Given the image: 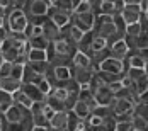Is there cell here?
<instances>
[{"instance_id": "cell-26", "label": "cell", "mask_w": 148, "mask_h": 131, "mask_svg": "<svg viewBox=\"0 0 148 131\" xmlns=\"http://www.w3.org/2000/svg\"><path fill=\"white\" fill-rule=\"evenodd\" d=\"M78 99L80 101H84L87 106H89L90 109H94L97 104H95V99H94V95H92V88L87 85V87H80V92H78Z\"/></svg>"}, {"instance_id": "cell-47", "label": "cell", "mask_w": 148, "mask_h": 131, "mask_svg": "<svg viewBox=\"0 0 148 131\" xmlns=\"http://www.w3.org/2000/svg\"><path fill=\"white\" fill-rule=\"evenodd\" d=\"M29 131H49V128H45V126H36V124H32V128Z\"/></svg>"}, {"instance_id": "cell-11", "label": "cell", "mask_w": 148, "mask_h": 131, "mask_svg": "<svg viewBox=\"0 0 148 131\" xmlns=\"http://www.w3.org/2000/svg\"><path fill=\"white\" fill-rule=\"evenodd\" d=\"M90 88H92V95H94L97 106H111L114 97H116L114 92L109 88V85H95V87H90Z\"/></svg>"}, {"instance_id": "cell-49", "label": "cell", "mask_w": 148, "mask_h": 131, "mask_svg": "<svg viewBox=\"0 0 148 131\" xmlns=\"http://www.w3.org/2000/svg\"><path fill=\"white\" fill-rule=\"evenodd\" d=\"M0 7H3V9H10V0H0Z\"/></svg>"}, {"instance_id": "cell-2", "label": "cell", "mask_w": 148, "mask_h": 131, "mask_svg": "<svg viewBox=\"0 0 148 131\" xmlns=\"http://www.w3.org/2000/svg\"><path fill=\"white\" fill-rule=\"evenodd\" d=\"M94 32L97 36L104 38L107 43H112L119 38H123L124 34H121L114 22H112V15H106V14H99L95 15V24H94Z\"/></svg>"}, {"instance_id": "cell-40", "label": "cell", "mask_w": 148, "mask_h": 131, "mask_svg": "<svg viewBox=\"0 0 148 131\" xmlns=\"http://www.w3.org/2000/svg\"><path fill=\"white\" fill-rule=\"evenodd\" d=\"M147 73V70H138V68H124V75L126 77H130L131 80H138L141 75H145Z\"/></svg>"}, {"instance_id": "cell-8", "label": "cell", "mask_w": 148, "mask_h": 131, "mask_svg": "<svg viewBox=\"0 0 148 131\" xmlns=\"http://www.w3.org/2000/svg\"><path fill=\"white\" fill-rule=\"evenodd\" d=\"M70 24L78 27L82 32H90V31H94L95 14L94 12H73L70 17Z\"/></svg>"}, {"instance_id": "cell-39", "label": "cell", "mask_w": 148, "mask_h": 131, "mask_svg": "<svg viewBox=\"0 0 148 131\" xmlns=\"http://www.w3.org/2000/svg\"><path fill=\"white\" fill-rule=\"evenodd\" d=\"M112 22H114V26H116V29L121 32V34H124V29H126V22L123 21V17L119 12H114L112 14Z\"/></svg>"}, {"instance_id": "cell-32", "label": "cell", "mask_w": 148, "mask_h": 131, "mask_svg": "<svg viewBox=\"0 0 148 131\" xmlns=\"http://www.w3.org/2000/svg\"><path fill=\"white\" fill-rule=\"evenodd\" d=\"M27 44H29V48H32V49H46V51H48V46H49V43L45 39V36L31 38V39H27Z\"/></svg>"}, {"instance_id": "cell-7", "label": "cell", "mask_w": 148, "mask_h": 131, "mask_svg": "<svg viewBox=\"0 0 148 131\" xmlns=\"http://www.w3.org/2000/svg\"><path fill=\"white\" fill-rule=\"evenodd\" d=\"M133 106L134 99H131V97H114V101L109 107L112 109V116L116 119H124V117L131 116Z\"/></svg>"}, {"instance_id": "cell-3", "label": "cell", "mask_w": 148, "mask_h": 131, "mask_svg": "<svg viewBox=\"0 0 148 131\" xmlns=\"http://www.w3.org/2000/svg\"><path fill=\"white\" fill-rule=\"evenodd\" d=\"M29 24V17L22 9H9L5 19H3V27L7 32H14V34H24V31Z\"/></svg>"}, {"instance_id": "cell-35", "label": "cell", "mask_w": 148, "mask_h": 131, "mask_svg": "<svg viewBox=\"0 0 148 131\" xmlns=\"http://www.w3.org/2000/svg\"><path fill=\"white\" fill-rule=\"evenodd\" d=\"M24 67H26V63H12L10 77L15 78V80H21V82H22V77H24Z\"/></svg>"}, {"instance_id": "cell-16", "label": "cell", "mask_w": 148, "mask_h": 131, "mask_svg": "<svg viewBox=\"0 0 148 131\" xmlns=\"http://www.w3.org/2000/svg\"><path fill=\"white\" fill-rule=\"evenodd\" d=\"M66 121H68V111H56L49 119L48 128L51 131H65L66 130Z\"/></svg>"}, {"instance_id": "cell-37", "label": "cell", "mask_w": 148, "mask_h": 131, "mask_svg": "<svg viewBox=\"0 0 148 131\" xmlns=\"http://www.w3.org/2000/svg\"><path fill=\"white\" fill-rule=\"evenodd\" d=\"M140 32H143V31H141V27H140V24H138V22L126 24V29H124V34H126V36H130V38H136Z\"/></svg>"}, {"instance_id": "cell-43", "label": "cell", "mask_w": 148, "mask_h": 131, "mask_svg": "<svg viewBox=\"0 0 148 131\" xmlns=\"http://www.w3.org/2000/svg\"><path fill=\"white\" fill-rule=\"evenodd\" d=\"M90 5V10L95 15H99V10H101V5H102V0H87Z\"/></svg>"}, {"instance_id": "cell-54", "label": "cell", "mask_w": 148, "mask_h": 131, "mask_svg": "<svg viewBox=\"0 0 148 131\" xmlns=\"http://www.w3.org/2000/svg\"><path fill=\"white\" fill-rule=\"evenodd\" d=\"M55 2H56V0H49V3H51V5H53V3H55Z\"/></svg>"}, {"instance_id": "cell-29", "label": "cell", "mask_w": 148, "mask_h": 131, "mask_svg": "<svg viewBox=\"0 0 148 131\" xmlns=\"http://www.w3.org/2000/svg\"><path fill=\"white\" fill-rule=\"evenodd\" d=\"M14 104V99H12V94L9 92H3L0 90V114H3L10 106Z\"/></svg>"}, {"instance_id": "cell-10", "label": "cell", "mask_w": 148, "mask_h": 131, "mask_svg": "<svg viewBox=\"0 0 148 131\" xmlns=\"http://www.w3.org/2000/svg\"><path fill=\"white\" fill-rule=\"evenodd\" d=\"M95 70H101V72L121 77V75L124 73V63H123V60L112 58V56H106V58L95 67Z\"/></svg>"}, {"instance_id": "cell-13", "label": "cell", "mask_w": 148, "mask_h": 131, "mask_svg": "<svg viewBox=\"0 0 148 131\" xmlns=\"http://www.w3.org/2000/svg\"><path fill=\"white\" fill-rule=\"evenodd\" d=\"M107 51H109V56H112V58L124 60L128 56V53H130V48H128V44H126V41H124L123 38H119L116 41L109 43Z\"/></svg>"}, {"instance_id": "cell-18", "label": "cell", "mask_w": 148, "mask_h": 131, "mask_svg": "<svg viewBox=\"0 0 148 131\" xmlns=\"http://www.w3.org/2000/svg\"><path fill=\"white\" fill-rule=\"evenodd\" d=\"M119 14H121L123 21L126 24H133V22H138L141 12H140L138 5H123V9L119 10Z\"/></svg>"}, {"instance_id": "cell-1", "label": "cell", "mask_w": 148, "mask_h": 131, "mask_svg": "<svg viewBox=\"0 0 148 131\" xmlns=\"http://www.w3.org/2000/svg\"><path fill=\"white\" fill-rule=\"evenodd\" d=\"M29 51V44L24 34L7 32V38L0 46V55L3 61L9 63H26V55Z\"/></svg>"}, {"instance_id": "cell-34", "label": "cell", "mask_w": 148, "mask_h": 131, "mask_svg": "<svg viewBox=\"0 0 148 131\" xmlns=\"http://www.w3.org/2000/svg\"><path fill=\"white\" fill-rule=\"evenodd\" d=\"M53 5H55L56 9H60L61 12H65V14H68V15L73 14V5H72V0H56Z\"/></svg>"}, {"instance_id": "cell-45", "label": "cell", "mask_w": 148, "mask_h": 131, "mask_svg": "<svg viewBox=\"0 0 148 131\" xmlns=\"http://www.w3.org/2000/svg\"><path fill=\"white\" fill-rule=\"evenodd\" d=\"M138 9H140V12L148 14V0H140V3H138Z\"/></svg>"}, {"instance_id": "cell-56", "label": "cell", "mask_w": 148, "mask_h": 131, "mask_svg": "<svg viewBox=\"0 0 148 131\" xmlns=\"http://www.w3.org/2000/svg\"><path fill=\"white\" fill-rule=\"evenodd\" d=\"M5 131H14V130H5Z\"/></svg>"}, {"instance_id": "cell-50", "label": "cell", "mask_w": 148, "mask_h": 131, "mask_svg": "<svg viewBox=\"0 0 148 131\" xmlns=\"http://www.w3.org/2000/svg\"><path fill=\"white\" fill-rule=\"evenodd\" d=\"M0 131H5V121H3L2 114H0Z\"/></svg>"}, {"instance_id": "cell-36", "label": "cell", "mask_w": 148, "mask_h": 131, "mask_svg": "<svg viewBox=\"0 0 148 131\" xmlns=\"http://www.w3.org/2000/svg\"><path fill=\"white\" fill-rule=\"evenodd\" d=\"M114 12H118V10H116V5H114V2H107V0H102V5H101V10H99V14L112 15Z\"/></svg>"}, {"instance_id": "cell-58", "label": "cell", "mask_w": 148, "mask_h": 131, "mask_svg": "<svg viewBox=\"0 0 148 131\" xmlns=\"http://www.w3.org/2000/svg\"><path fill=\"white\" fill-rule=\"evenodd\" d=\"M49 131H51V130H49Z\"/></svg>"}, {"instance_id": "cell-12", "label": "cell", "mask_w": 148, "mask_h": 131, "mask_svg": "<svg viewBox=\"0 0 148 131\" xmlns=\"http://www.w3.org/2000/svg\"><path fill=\"white\" fill-rule=\"evenodd\" d=\"M70 72H72V80H75L80 87H87L90 85V80L94 77L95 68L89 67V68H78V67H70Z\"/></svg>"}, {"instance_id": "cell-6", "label": "cell", "mask_w": 148, "mask_h": 131, "mask_svg": "<svg viewBox=\"0 0 148 131\" xmlns=\"http://www.w3.org/2000/svg\"><path fill=\"white\" fill-rule=\"evenodd\" d=\"M45 78L55 87L58 84H63L66 80L72 78V72H70V65H49L48 72H46Z\"/></svg>"}, {"instance_id": "cell-52", "label": "cell", "mask_w": 148, "mask_h": 131, "mask_svg": "<svg viewBox=\"0 0 148 131\" xmlns=\"http://www.w3.org/2000/svg\"><path fill=\"white\" fill-rule=\"evenodd\" d=\"M80 2H82V0H72V5H73V9L78 5V3H80Z\"/></svg>"}, {"instance_id": "cell-14", "label": "cell", "mask_w": 148, "mask_h": 131, "mask_svg": "<svg viewBox=\"0 0 148 131\" xmlns=\"http://www.w3.org/2000/svg\"><path fill=\"white\" fill-rule=\"evenodd\" d=\"M53 24H56L60 29H63L65 26H68L70 24V17L72 15H68V14H65V12H61L60 9H56L55 5H51L49 7V10H48V15H46Z\"/></svg>"}, {"instance_id": "cell-33", "label": "cell", "mask_w": 148, "mask_h": 131, "mask_svg": "<svg viewBox=\"0 0 148 131\" xmlns=\"http://www.w3.org/2000/svg\"><path fill=\"white\" fill-rule=\"evenodd\" d=\"M131 114L148 119V102H138L136 101L134 106H133V112H131Z\"/></svg>"}, {"instance_id": "cell-51", "label": "cell", "mask_w": 148, "mask_h": 131, "mask_svg": "<svg viewBox=\"0 0 148 131\" xmlns=\"http://www.w3.org/2000/svg\"><path fill=\"white\" fill-rule=\"evenodd\" d=\"M7 10H9V9H3V7H0V17H5Z\"/></svg>"}, {"instance_id": "cell-19", "label": "cell", "mask_w": 148, "mask_h": 131, "mask_svg": "<svg viewBox=\"0 0 148 131\" xmlns=\"http://www.w3.org/2000/svg\"><path fill=\"white\" fill-rule=\"evenodd\" d=\"M21 90H22L32 102H43L46 99V95L38 88V85H34V84H26V82H22Z\"/></svg>"}, {"instance_id": "cell-44", "label": "cell", "mask_w": 148, "mask_h": 131, "mask_svg": "<svg viewBox=\"0 0 148 131\" xmlns=\"http://www.w3.org/2000/svg\"><path fill=\"white\" fill-rule=\"evenodd\" d=\"M73 12H92V10H90L89 2H87V0H82V2L73 9Z\"/></svg>"}, {"instance_id": "cell-9", "label": "cell", "mask_w": 148, "mask_h": 131, "mask_svg": "<svg viewBox=\"0 0 148 131\" xmlns=\"http://www.w3.org/2000/svg\"><path fill=\"white\" fill-rule=\"evenodd\" d=\"M124 68H138V70H147L148 65V49L141 51H130L128 56L123 60Z\"/></svg>"}, {"instance_id": "cell-31", "label": "cell", "mask_w": 148, "mask_h": 131, "mask_svg": "<svg viewBox=\"0 0 148 131\" xmlns=\"http://www.w3.org/2000/svg\"><path fill=\"white\" fill-rule=\"evenodd\" d=\"M90 114L101 117V119H107V117H112V109H111L109 106H95V107L90 111Z\"/></svg>"}, {"instance_id": "cell-21", "label": "cell", "mask_w": 148, "mask_h": 131, "mask_svg": "<svg viewBox=\"0 0 148 131\" xmlns=\"http://www.w3.org/2000/svg\"><path fill=\"white\" fill-rule=\"evenodd\" d=\"M21 85H22L21 80H15L12 77H0V90H3V92L14 94L21 88Z\"/></svg>"}, {"instance_id": "cell-22", "label": "cell", "mask_w": 148, "mask_h": 131, "mask_svg": "<svg viewBox=\"0 0 148 131\" xmlns=\"http://www.w3.org/2000/svg\"><path fill=\"white\" fill-rule=\"evenodd\" d=\"M70 111H72L75 116L78 117V119L85 121V119L90 116V111H92V109H90V107H89V106H87V104H85L84 101L77 99V101H75V104H73V107H72Z\"/></svg>"}, {"instance_id": "cell-4", "label": "cell", "mask_w": 148, "mask_h": 131, "mask_svg": "<svg viewBox=\"0 0 148 131\" xmlns=\"http://www.w3.org/2000/svg\"><path fill=\"white\" fill-rule=\"evenodd\" d=\"M49 7H51L49 0H26L22 10L29 17V21H43L48 15Z\"/></svg>"}, {"instance_id": "cell-5", "label": "cell", "mask_w": 148, "mask_h": 131, "mask_svg": "<svg viewBox=\"0 0 148 131\" xmlns=\"http://www.w3.org/2000/svg\"><path fill=\"white\" fill-rule=\"evenodd\" d=\"M29 114H31V111L19 107L17 104H12V106L2 114V116H3V121H5V128H7V130H14V128H17Z\"/></svg>"}, {"instance_id": "cell-27", "label": "cell", "mask_w": 148, "mask_h": 131, "mask_svg": "<svg viewBox=\"0 0 148 131\" xmlns=\"http://www.w3.org/2000/svg\"><path fill=\"white\" fill-rule=\"evenodd\" d=\"M26 61H48V51L46 49H32L29 48Z\"/></svg>"}, {"instance_id": "cell-30", "label": "cell", "mask_w": 148, "mask_h": 131, "mask_svg": "<svg viewBox=\"0 0 148 131\" xmlns=\"http://www.w3.org/2000/svg\"><path fill=\"white\" fill-rule=\"evenodd\" d=\"M130 121H131V128L133 130H140V131H148V119L140 116H134L131 114L130 116Z\"/></svg>"}, {"instance_id": "cell-42", "label": "cell", "mask_w": 148, "mask_h": 131, "mask_svg": "<svg viewBox=\"0 0 148 131\" xmlns=\"http://www.w3.org/2000/svg\"><path fill=\"white\" fill-rule=\"evenodd\" d=\"M10 70H12V63L2 61V65H0V77H10Z\"/></svg>"}, {"instance_id": "cell-23", "label": "cell", "mask_w": 148, "mask_h": 131, "mask_svg": "<svg viewBox=\"0 0 148 131\" xmlns=\"http://www.w3.org/2000/svg\"><path fill=\"white\" fill-rule=\"evenodd\" d=\"M24 36H26V39L43 36V26H41V21H29L27 27H26V31H24Z\"/></svg>"}, {"instance_id": "cell-41", "label": "cell", "mask_w": 148, "mask_h": 131, "mask_svg": "<svg viewBox=\"0 0 148 131\" xmlns=\"http://www.w3.org/2000/svg\"><path fill=\"white\" fill-rule=\"evenodd\" d=\"M36 85H38V88H39V90H41L45 95H48V94L51 92V88H53V85H51V84H49L46 78H43V80H41L39 84H36Z\"/></svg>"}, {"instance_id": "cell-24", "label": "cell", "mask_w": 148, "mask_h": 131, "mask_svg": "<svg viewBox=\"0 0 148 131\" xmlns=\"http://www.w3.org/2000/svg\"><path fill=\"white\" fill-rule=\"evenodd\" d=\"M12 99H14V104H17V106H19V107H22V109H27V111H31V107H32V104H34V102L31 101L29 97L21 90V88H19L17 92L12 94Z\"/></svg>"}, {"instance_id": "cell-25", "label": "cell", "mask_w": 148, "mask_h": 131, "mask_svg": "<svg viewBox=\"0 0 148 131\" xmlns=\"http://www.w3.org/2000/svg\"><path fill=\"white\" fill-rule=\"evenodd\" d=\"M26 68H29L31 72L45 77L48 68H49V61H26Z\"/></svg>"}, {"instance_id": "cell-57", "label": "cell", "mask_w": 148, "mask_h": 131, "mask_svg": "<svg viewBox=\"0 0 148 131\" xmlns=\"http://www.w3.org/2000/svg\"><path fill=\"white\" fill-rule=\"evenodd\" d=\"M131 131H140V130H131Z\"/></svg>"}, {"instance_id": "cell-55", "label": "cell", "mask_w": 148, "mask_h": 131, "mask_svg": "<svg viewBox=\"0 0 148 131\" xmlns=\"http://www.w3.org/2000/svg\"><path fill=\"white\" fill-rule=\"evenodd\" d=\"M77 131H87V130H77Z\"/></svg>"}, {"instance_id": "cell-46", "label": "cell", "mask_w": 148, "mask_h": 131, "mask_svg": "<svg viewBox=\"0 0 148 131\" xmlns=\"http://www.w3.org/2000/svg\"><path fill=\"white\" fill-rule=\"evenodd\" d=\"M5 38H7V29H5V27H0V46L3 44Z\"/></svg>"}, {"instance_id": "cell-17", "label": "cell", "mask_w": 148, "mask_h": 131, "mask_svg": "<svg viewBox=\"0 0 148 131\" xmlns=\"http://www.w3.org/2000/svg\"><path fill=\"white\" fill-rule=\"evenodd\" d=\"M84 34H85V32H82L78 27H75L73 24H68V26H65V27L61 29V38L68 39L73 46H78V43H80L82 38H84Z\"/></svg>"}, {"instance_id": "cell-48", "label": "cell", "mask_w": 148, "mask_h": 131, "mask_svg": "<svg viewBox=\"0 0 148 131\" xmlns=\"http://www.w3.org/2000/svg\"><path fill=\"white\" fill-rule=\"evenodd\" d=\"M123 2V5H138L140 3V0H121Z\"/></svg>"}, {"instance_id": "cell-38", "label": "cell", "mask_w": 148, "mask_h": 131, "mask_svg": "<svg viewBox=\"0 0 148 131\" xmlns=\"http://www.w3.org/2000/svg\"><path fill=\"white\" fill-rule=\"evenodd\" d=\"M131 121L130 117H124V119H116V128L114 131H131Z\"/></svg>"}, {"instance_id": "cell-15", "label": "cell", "mask_w": 148, "mask_h": 131, "mask_svg": "<svg viewBox=\"0 0 148 131\" xmlns=\"http://www.w3.org/2000/svg\"><path fill=\"white\" fill-rule=\"evenodd\" d=\"M41 26H43V36H45V39L48 43H53L55 39H58L60 36H61V29L56 24H53L48 17H45L41 21Z\"/></svg>"}, {"instance_id": "cell-53", "label": "cell", "mask_w": 148, "mask_h": 131, "mask_svg": "<svg viewBox=\"0 0 148 131\" xmlns=\"http://www.w3.org/2000/svg\"><path fill=\"white\" fill-rule=\"evenodd\" d=\"M3 19L5 17H0V27H3Z\"/></svg>"}, {"instance_id": "cell-20", "label": "cell", "mask_w": 148, "mask_h": 131, "mask_svg": "<svg viewBox=\"0 0 148 131\" xmlns=\"http://www.w3.org/2000/svg\"><path fill=\"white\" fill-rule=\"evenodd\" d=\"M70 67H78V68H89V67H94L92 65V60L80 49H77L73 55H72V60H70Z\"/></svg>"}, {"instance_id": "cell-28", "label": "cell", "mask_w": 148, "mask_h": 131, "mask_svg": "<svg viewBox=\"0 0 148 131\" xmlns=\"http://www.w3.org/2000/svg\"><path fill=\"white\" fill-rule=\"evenodd\" d=\"M116 128V117H107V119H104L101 124H97V126H92L89 128L87 131H114Z\"/></svg>"}]
</instances>
